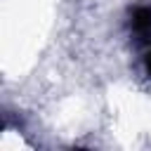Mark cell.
Here are the masks:
<instances>
[{
  "label": "cell",
  "mask_w": 151,
  "mask_h": 151,
  "mask_svg": "<svg viewBox=\"0 0 151 151\" xmlns=\"http://www.w3.org/2000/svg\"><path fill=\"white\" fill-rule=\"evenodd\" d=\"M146 66H149V73H151V54H149V59H146Z\"/></svg>",
  "instance_id": "6da1fadb"
}]
</instances>
